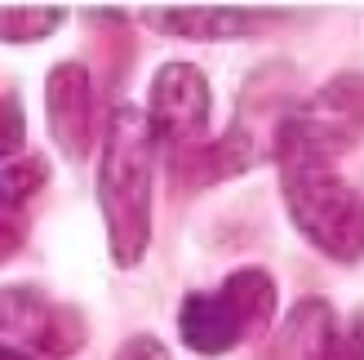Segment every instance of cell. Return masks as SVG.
I'll use <instances>...</instances> for the list:
<instances>
[{
  "label": "cell",
  "instance_id": "8",
  "mask_svg": "<svg viewBox=\"0 0 364 360\" xmlns=\"http://www.w3.org/2000/svg\"><path fill=\"white\" fill-rule=\"evenodd\" d=\"M338 338V316L324 298H298L289 316L267 338L258 360H329Z\"/></svg>",
  "mask_w": 364,
  "mask_h": 360
},
{
  "label": "cell",
  "instance_id": "4",
  "mask_svg": "<svg viewBox=\"0 0 364 360\" xmlns=\"http://www.w3.org/2000/svg\"><path fill=\"white\" fill-rule=\"evenodd\" d=\"M85 316L41 290H0V360H67L85 347Z\"/></svg>",
  "mask_w": 364,
  "mask_h": 360
},
{
  "label": "cell",
  "instance_id": "12",
  "mask_svg": "<svg viewBox=\"0 0 364 360\" xmlns=\"http://www.w3.org/2000/svg\"><path fill=\"white\" fill-rule=\"evenodd\" d=\"M116 360H169V351H165V343H156L151 334H138L116 351Z\"/></svg>",
  "mask_w": 364,
  "mask_h": 360
},
{
  "label": "cell",
  "instance_id": "5",
  "mask_svg": "<svg viewBox=\"0 0 364 360\" xmlns=\"http://www.w3.org/2000/svg\"><path fill=\"white\" fill-rule=\"evenodd\" d=\"M209 116H213V94L196 63H165L151 76L147 125L156 142H169V152L200 147V138L209 134Z\"/></svg>",
  "mask_w": 364,
  "mask_h": 360
},
{
  "label": "cell",
  "instance_id": "6",
  "mask_svg": "<svg viewBox=\"0 0 364 360\" xmlns=\"http://www.w3.org/2000/svg\"><path fill=\"white\" fill-rule=\"evenodd\" d=\"M45 116L67 160H85L94 152L98 112H94V80H89L85 63H58L45 76Z\"/></svg>",
  "mask_w": 364,
  "mask_h": 360
},
{
  "label": "cell",
  "instance_id": "11",
  "mask_svg": "<svg viewBox=\"0 0 364 360\" xmlns=\"http://www.w3.org/2000/svg\"><path fill=\"white\" fill-rule=\"evenodd\" d=\"M23 147H27V112H23L18 89H5L0 94V165L18 160Z\"/></svg>",
  "mask_w": 364,
  "mask_h": 360
},
{
  "label": "cell",
  "instance_id": "3",
  "mask_svg": "<svg viewBox=\"0 0 364 360\" xmlns=\"http://www.w3.org/2000/svg\"><path fill=\"white\" fill-rule=\"evenodd\" d=\"M280 294L262 267H240L218 290H196L178 307V334L196 356H227L249 338H262L276 320Z\"/></svg>",
  "mask_w": 364,
  "mask_h": 360
},
{
  "label": "cell",
  "instance_id": "7",
  "mask_svg": "<svg viewBox=\"0 0 364 360\" xmlns=\"http://www.w3.org/2000/svg\"><path fill=\"white\" fill-rule=\"evenodd\" d=\"M280 18V9H249V5H151L142 9V23L160 36L182 41H235L258 36Z\"/></svg>",
  "mask_w": 364,
  "mask_h": 360
},
{
  "label": "cell",
  "instance_id": "2",
  "mask_svg": "<svg viewBox=\"0 0 364 360\" xmlns=\"http://www.w3.org/2000/svg\"><path fill=\"white\" fill-rule=\"evenodd\" d=\"M151 178L156 134L142 107H116L107 116L98 160V205L107 223V249L120 272H134L151 245Z\"/></svg>",
  "mask_w": 364,
  "mask_h": 360
},
{
  "label": "cell",
  "instance_id": "9",
  "mask_svg": "<svg viewBox=\"0 0 364 360\" xmlns=\"http://www.w3.org/2000/svg\"><path fill=\"white\" fill-rule=\"evenodd\" d=\"M49 183V160L45 156H18L9 165H0V263L14 258L27 240L31 223V201L36 191Z\"/></svg>",
  "mask_w": 364,
  "mask_h": 360
},
{
  "label": "cell",
  "instance_id": "10",
  "mask_svg": "<svg viewBox=\"0 0 364 360\" xmlns=\"http://www.w3.org/2000/svg\"><path fill=\"white\" fill-rule=\"evenodd\" d=\"M63 5H0V41L5 45H36L67 23Z\"/></svg>",
  "mask_w": 364,
  "mask_h": 360
},
{
  "label": "cell",
  "instance_id": "1",
  "mask_svg": "<svg viewBox=\"0 0 364 360\" xmlns=\"http://www.w3.org/2000/svg\"><path fill=\"white\" fill-rule=\"evenodd\" d=\"M360 147V80L338 76L294 107L276 129L280 191L294 227L333 263H355L364 245L360 187L342 160Z\"/></svg>",
  "mask_w": 364,
  "mask_h": 360
}]
</instances>
